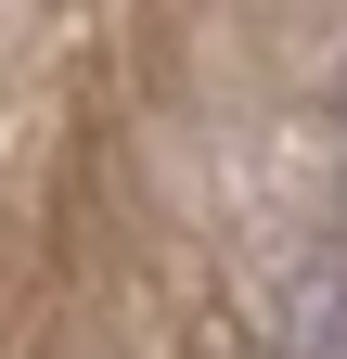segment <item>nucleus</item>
<instances>
[{"label": "nucleus", "instance_id": "2", "mask_svg": "<svg viewBox=\"0 0 347 359\" xmlns=\"http://www.w3.org/2000/svg\"><path fill=\"white\" fill-rule=\"evenodd\" d=\"M334 90H347V77H334Z\"/></svg>", "mask_w": 347, "mask_h": 359}, {"label": "nucleus", "instance_id": "1", "mask_svg": "<svg viewBox=\"0 0 347 359\" xmlns=\"http://www.w3.org/2000/svg\"><path fill=\"white\" fill-rule=\"evenodd\" d=\"M283 359H347V283H296V321H283Z\"/></svg>", "mask_w": 347, "mask_h": 359}]
</instances>
